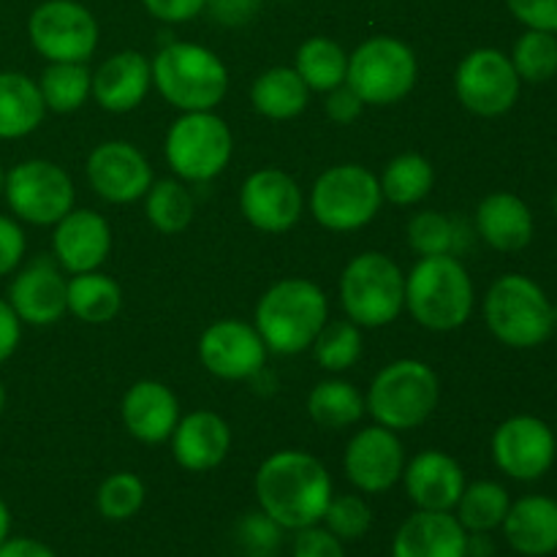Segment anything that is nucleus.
Here are the masks:
<instances>
[{
  "mask_svg": "<svg viewBox=\"0 0 557 557\" xmlns=\"http://www.w3.org/2000/svg\"><path fill=\"white\" fill-rule=\"evenodd\" d=\"M256 500L283 531L319 525L332 500V479L324 462L308 451H275L256 473Z\"/></svg>",
  "mask_w": 557,
  "mask_h": 557,
  "instance_id": "f257e3e1",
  "label": "nucleus"
},
{
  "mask_svg": "<svg viewBox=\"0 0 557 557\" xmlns=\"http://www.w3.org/2000/svg\"><path fill=\"white\" fill-rule=\"evenodd\" d=\"M326 313H330L326 294L315 283L286 277L259 299L253 326L267 351L292 357L313 346L319 332L324 330Z\"/></svg>",
  "mask_w": 557,
  "mask_h": 557,
  "instance_id": "f03ea898",
  "label": "nucleus"
},
{
  "mask_svg": "<svg viewBox=\"0 0 557 557\" xmlns=\"http://www.w3.org/2000/svg\"><path fill=\"white\" fill-rule=\"evenodd\" d=\"M406 308L424 330H460L473 313V281L462 261L424 256L406 277Z\"/></svg>",
  "mask_w": 557,
  "mask_h": 557,
  "instance_id": "7ed1b4c3",
  "label": "nucleus"
},
{
  "mask_svg": "<svg viewBox=\"0 0 557 557\" xmlns=\"http://www.w3.org/2000/svg\"><path fill=\"white\" fill-rule=\"evenodd\" d=\"M150 65L152 85L183 112H210L228 90V71L223 60L199 44H169Z\"/></svg>",
  "mask_w": 557,
  "mask_h": 557,
  "instance_id": "20e7f679",
  "label": "nucleus"
},
{
  "mask_svg": "<svg viewBox=\"0 0 557 557\" xmlns=\"http://www.w3.org/2000/svg\"><path fill=\"white\" fill-rule=\"evenodd\" d=\"M487 330L509 348H539L555 332V305L528 275H500L484 297Z\"/></svg>",
  "mask_w": 557,
  "mask_h": 557,
  "instance_id": "39448f33",
  "label": "nucleus"
},
{
  "mask_svg": "<svg viewBox=\"0 0 557 557\" xmlns=\"http://www.w3.org/2000/svg\"><path fill=\"white\" fill-rule=\"evenodd\" d=\"M438 375L419 359H397L373 379L368 392V411L381 428L413 430L433 417L438 406Z\"/></svg>",
  "mask_w": 557,
  "mask_h": 557,
  "instance_id": "423d86ee",
  "label": "nucleus"
},
{
  "mask_svg": "<svg viewBox=\"0 0 557 557\" xmlns=\"http://www.w3.org/2000/svg\"><path fill=\"white\" fill-rule=\"evenodd\" d=\"M341 299L348 321L379 330L406 308V275L389 256L368 250L343 270Z\"/></svg>",
  "mask_w": 557,
  "mask_h": 557,
  "instance_id": "0eeeda50",
  "label": "nucleus"
},
{
  "mask_svg": "<svg viewBox=\"0 0 557 557\" xmlns=\"http://www.w3.org/2000/svg\"><path fill=\"white\" fill-rule=\"evenodd\" d=\"M419 76L417 54L392 36L368 38L348 54L346 85L370 107H389L413 90Z\"/></svg>",
  "mask_w": 557,
  "mask_h": 557,
  "instance_id": "6e6552de",
  "label": "nucleus"
},
{
  "mask_svg": "<svg viewBox=\"0 0 557 557\" xmlns=\"http://www.w3.org/2000/svg\"><path fill=\"white\" fill-rule=\"evenodd\" d=\"M384 205L379 177L359 163H341L321 174L310 190V212L330 232H357Z\"/></svg>",
  "mask_w": 557,
  "mask_h": 557,
  "instance_id": "1a4fd4ad",
  "label": "nucleus"
},
{
  "mask_svg": "<svg viewBox=\"0 0 557 557\" xmlns=\"http://www.w3.org/2000/svg\"><path fill=\"white\" fill-rule=\"evenodd\" d=\"M234 136L215 112H185L166 134V161L174 174L190 183H207L228 166Z\"/></svg>",
  "mask_w": 557,
  "mask_h": 557,
  "instance_id": "9d476101",
  "label": "nucleus"
},
{
  "mask_svg": "<svg viewBox=\"0 0 557 557\" xmlns=\"http://www.w3.org/2000/svg\"><path fill=\"white\" fill-rule=\"evenodd\" d=\"M5 201L20 221L33 226H54L74 210V183L58 163L33 158L5 174Z\"/></svg>",
  "mask_w": 557,
  "mask_h": 557,
  "instance_id": "9b49d317",
  "label": "nucleus"
},
{
  "mask_svg": "<svg viewBox=\"0 0 557 557\" xmlns=\"http://www.w3.org/2000/svg\"><path fill=\"white\" fill-rule=\"evenodd\" d=\"M27 36L49 63H85L98 47V22L76 0H47L27 20Z\"/></svg>",
  "mask_w": 557,
  "mask_h": 557,
  "instance_id": "f8f14e48",
  "label": "nucleus"
},
{
  "mask_svg": "<svg viewBox=\"0 0 557 557\" xmlns=\"http://www.w3.org/2000/svg\"><path fill=\"white\" fill-rule=\"evenodd\" d=\"M520 76L511 58L498 49H473L455 74V90L462 107L479 117H500L520 98Z\"/></svg>",
  "mask_w": 557,
  "mask_h": 557,
  "instance_id": "ddd939ff",
  "label": "nucleus"
},
{
  "mask_svg": "<svg viewBox=\"0 0 557 557\" xmlns=\"http://www.w3.org/2000/svg\"><path fill=\"white\" fill-rule=\"evenodd\" d=\"M557 441L553 428L539 417H511L495 430L493 460L517 482H536L555 466Z\"/></svg>",
  "mask_w": 557,
  "mask_h": 557,
  "instance_id": "4468645a",
  "label": "nucleus"
},
{
  "mask_svg": "<svg viewBox=\"0 0 557 557\" xmlns=\"http://www.w3.org/2000/svg\"><path fill=\"white\" fill-rule=\"evenodd\" d=\"M346 476L359 493L379 495L395 487L406 471V451L395 430L381 424L364 428L348 441L346 457H343Z\"/></svg>",
  "mask_w": 557,
  "mask_h": 557,
  "instance_id": "2eb2a0df",
  "label": "nucleus"
},
{
  "mask_svg": "<svg viewBox=\"0 0 557 557\" xmlns=\"http://www.w3.org/2000/svg\"><path fill=\"white\" fill-rule=\"evenodd\" d=\"M199 359L218 379L245 381L261 373L267 362V346L253 324L223 319L207 326L201 335Z\"/></svg>",
  "mask_w": 557,
  "mask_h": 557,
  "instance_id": "dca6fc26",
  "label": "nucleus"
},
{
  "mask_svg": "<svg viewBox=\"0 0 557 557\" xmlns=\"http://www.w3.org/2000/svg\"><path fill=\"white\" fill-rule=\"evenodd\" d=\"M9 305L22 324L52 326L69 310V281L54 256H38L16 272L9 286Z\"/></svg>",
  "mask_w": 557,
  "mask_h": 557,
  "instance_id": "f3484780",
  "label": "nucleus"
},
{
  "mask_svg": "<svg viewBox=\"0 0 557 557\" xmlns=\"http://www.w3.org/2000/svg\"><path fill=\"white\" fill-rule=\"evenodd\" d=\"M239 207L259 232L283 234L302 218V190L281 169H259L239 190Z\"/></svg>",
  "mask_w": 557,
  "mask_h": 557,
  "instance_id": "a211bd4d",
  "label": "nucleus"
},
{
  "mask_svg": "<svg viewBox=\"0 0 557 557\" xmlns=\"http://www.w3.org/2000/svg\"><path fill=\"white\" fill-rule=\"evenodd\" d=\"M87 180L101 199L131 205L152 185V169L131 141H103L87 158Z\"/></svg>",
  "mask_w": 557,
  "mask_h": 557,
  "instance_id": "6ab92c4d",
  "label": "nucleus"
},
{
  "mask_svg": "<svg viewBox=\"0 0 557 557\" xmlns=\"http://www.w3.org/2000/svg\"><path fill=\"white\" fill-rule=\"evenodd\" d=\"M112 250V228L92 210H71L54 223L52 256L65 272H96Z\"/></svg>",
  "mask_w": 557,
  "mask_h": 557,
  "instance_id": "aec40b11",
  "label": "nucleus"
},
{
  "mask_svg": "<svg viewBox=\"0 0 557 557\" xmlns=\"http://www.w3.org/2000/svg\"><path fill=\"white\" fill-rule=\"evenodd\" d=\"M408 498L422 511H451L466 490L460 462L438 449L419 451L403 471Z\"/></svg>",
  "mask_w": 557,
  "mask_h": 557,
  "instance_id": "412c9836",
  "label": "nucleus"
},
{
  "mask_svg": "<svg viewBox=\"0 0 557 557\" xmlns=\"http://www.w3.org/2000/svg\"><path fill=\"white\" fill-rule=\"evenodd\" d=\"M392 557H468V531L451 511L417 509L397 528Z\"/></svg>",
  "mask_w": 557,
  "mask_h": 557,
  "instance_id": "4be33fe9",
  "label": "nucleus"
},
{
  "mask_svg": "<svg viewBox=\"0 0 557 557\" xmlns=\"http://www.w3.org/2000/svg\"><path fill=\"white\" fill-rule=\"evenodd\" d=\"M152 85V65L141 52L125 49L112 54L98 65L92 74L90 96L101 103L107 112H131L145 101L147 90Z\"/></svg>",
  "mask_w": 557,
  "mask_h": 557,
  "instance_id": "5701e85b",
  "label": "nucleus"
},
{
  "mask_svg": "<svg viewBox=\"0 0 557 557\" xmlns=\"http://www.w3.org/2000/svg\"><path fill=\"white\" fill-rule=\"evenodd\" d=\"M180 422L177 397L161 381H139L123 397V424L141 444H163Z\"/></svg>",
  "mask_w": 557,
  "mask_h": 557,
  "instance_id": "b1692460",
  "label": "nucleus"
},
{
  "mask_svg": "<svg viewBox=\"0 0 557 557\" xmlns=\"http://www.w3.org/2000/svg\"><path fill=\"white\" fill-rule=\"evenodd\" d=\"M232 449V430L218 413L196 411L177 422L172 433V451L180 468L205 473L221 466Z\"/></svg>",
  "mask_w": 557,
  "mask_h": 557,
  "instance_id": "393cba45",
  "label": "nucleus"
},
{
  "mask_svg": "<svg viewBox=\"0 0 557 557\" xmlns=\"http://www.w3.org/2000/svg\"><path fill=\"white\" fill-rule=\"evenodd\" d=\"M506 542L525 557L557 553V500L547 495H525L509 506L504 520Z\"/></svg>",
  "mask_w": 557,
  "mask_h": 557,
  "instance_id": "a878e982",
  "label": "nucleus"
},
{
  "mask_svg": "<svg viewBox=\"0 0 557 557\" xmlns=\"http://www.w3.org/2000/svg\"><path fill=\"white\" fill-rule=\"evenodd\" d=\"M476 232L490 248L500 253H515L531 245L533 239V212L520 196L498 194L484 196L476 210Z\"/></svg>",
  "mask_w": 557,
  "mask_h": 557,
  "instance_id": "bb28decb",
  "label": "nucleus"
},
{
  "mask_svg": "<svg viewBox=\"0 0 557 557\" xmlns=\"http://www.w3.org/2000/svg\"><path fill=\"white\" fill-rule=\"evenodd\" d=\"M44 107L38 82L20 71H0V139H22L41 125Z\"/></svg>",
  "mask_w": 557,
  "mask_h": 557,
  "instance_id": "cd10ccee",
  "label": "nucleus"
},
{
  "mask_svg": "<svg viewBox=\"0 0 557 557\" xmlns=\"http://www.w3.org/2000/svg\"><path fill=\"white\" fill-rule=\"evenodd\" d=\"M310 98V87L305 85L302 76L294 69L277 65V69L264 71L250 87V101L256 112L270 120H292L305 112Z\"/></svg>",
  "mask_w": 557,
  "mask_h": 557,
  "instance_id": "c85d7f7f",
  "label": "nucleus"
},
{
  "mask_svg": "<svg viewBox=\"0 0 557 557\" xmlns=\"http://www.w3.org/2000/svg\"><path fill=\"white\" fill-rule=\"evenodd\" d=\"M123 308V288L101 272H82L69 281V313L85 324H107Z\"/></svg>",
  "mask_w": 557,
  "mask_h": 557,
  "instance_id": "c756f323",
  "label": "nucleus"
},
{
  "mask_svg": "<svg viewBox=\"0 0 557 557\" xmlns=\"http://www.w3.org/2000/svg\"><path fill=\"white\" fill-rule=\"evenodd\" d=\"M294 71L302 76L305 85L315 92H330L346 82L348 54L337 41L324 36H313L297 49Z\"/></svg>",
  "mask_w": 557,
  "mask_h": 557,
  "instance_id": "7c9ffc66",
  "label": "nucleus"
},
{
  "mask_svg": "<svg viewBox=\"0 0 557 557\" xmlns=\"http://www.w3.org/2000/svg\"><path fill=\"white\" fill-rule=\"evenodd\" d=\"M433 183H435L433 163H430L424 156H419V152H403V156L392 158V161L386 163L384 174L379 177L384 199L400 207L422 201L424 196L433 190Z\"/></svg>",
  "mask_w": 557,
  "mask_h": 557,
  "instance_id": "2f4dec72",
  "label": "nucleus"
},
{
  "mask_svg": "<svg viewBox=\"0 0 557 557\" xmlns=\"http://www.w3.org/2000/svg\"><path fill=\"white\" fill-rule=\"evenodd\" d=\"M364 397L348 381H321L308 397V413L319 428L343 430L364 417Z\"/></svg>",
  "mask_w": 557,
  "mask_h": 557,
  "instance_id": "473e14b6",
  "label": "nucleus"
},
{
  "mask_svg": "<svg viewBox=\"0 0 557 557\" xmlns=\"http://www.w3.org/2000/svg\"><path fill=\"white\" fill-rule=\"evenodd\" d=\"M511 498L504 484L498 482H473L466 484L460 500H457V520L468 533H493L504 525L509 515Z\"/></svg>",
  "mask_w": 557,
  "mask_h": 557,
  "instance_id": "72a5a7b5",
  "label": "nucleus"
},
{
  "mask_svg": "<svg viewBox=\"0 0 557 557\" xmlns=\"http://www.w3.org/2000/svg\"><path fill=\"white\" fill-rule=\"evenodd\" d=\"M92 74L85 63H49L38 79L44 107L58 114L76 112L87 101Z\"/></svg>",
  "mask_w": 557,
  "mask_h": 557,
  "instance_id": "f704fd0d",
  "label": "nucleus"
},
{
  "mask_svg": "<svg viewBox=\"0 0 557 557\" xmlns=\"http://www.w3.org/2000/svg\"><path fill=\"white\" fill-rule=\"evenodd\" d=\"M145 196L147 218L161 234H180L194 221V196L177 180H158Z\"/></svg>",
  "mask_w": 557,
  "mask_h": 557,
  "instance_id": "c9c22d12",
  "label": "nucleus"
},
{
  "mask_svg": "<svg viewBox=\"0 0 557 557\" xmlns=\"http://www.w3.org/2000/svg\"><path fill=\"white\" fill-rule=\"evenodd\" d=\"M511 65H515L520 82L528 85H544L557 74V36L547 30H525L511 49Z\"/></svg>",
  "mask_w": 557,
  "mask_h": 557,
  "instance_id": "e433bc0d",
  "label": "nucleus"
},
{
  "mask_svg": "<svg viewBox=\"0 0 557 557\" xmlns=\"http://www.w3.org/2000/svg\"><path fill=\"white\" fill-rule=\"evenodd\" d=\"M313 357L330 373L351 370L362 357V332L354 321H330L313 341Z\"/></svg>",
  "mask_w": 557,
  "mask_h": 557,
  "instance_id": "4c0bfd02",
  "label": "nucleus"
},
{
  "mask_svg": "<svg viewBox=\"0 0 557 557\" xmlns=\"http://www.w3.org/2000/svg\"><path fill=\"white\" fill-rule=\"evenodd\" d=\"M147 487L136 473H112L109 479H103L101 487L96 493V509L98 515L107 517L112 522H125L134 515H139V509L145 506Z\"/></svg>",
  "mask_w": 557,
  "mask_h": 557,
  "instance_id": "58836bf2",
  "label": "nucleus"
},
{
  "mask_svg": "<svg viewBox=\"0 0 557 557\" xmlns=\"http://www.w3.org/2000/svg\"><path fill=\"white\" fill-rule=\"evenodd\" d=\"M408 243L419 256H451L457 248V223L438 210H424L408 221Z\"/></svg>",
  "mask_w": 557,
  "mask_h": 557,
  "instance_id": "ea45409f",
  "label": "nucleus"
},
{
  "mask_svg": "<svg viewBox=\"0 0 557 557\" xmlns=\"http://www.w3.org/2000/svg\"><path fill=\"white\" fill-rule=\"evenodd\" d=\"M321 522L341 542H357V539H362L370 531L373 511H370V506L359 495H337V498L332 495Z\"/></svg>",
  "mask_w": 557,
  "mask_h": 557,
  "instance_id": "a19ab883",
  "label": "nucleus"
},
{
  "mask_svg": "<svg viewBox=\"0 0 557 557\" xmlns=\"http://www.w3.org/2000/svg\"><path fill=\"white\" fill-rule=\"evenodd\" d=\"M281 531L283 528L275 520H270L264 511L248 515L239 522V544L248 557H272L281 547Z\"/></svg>",
  "mask_w": 557,
  "mask_h": 557,
  "instance_id": "79ce46f5",
  "label": "nucleus"
},
{
  "mask_svg": "<svg viewBox=\"0 0 557 557\" xmlns=\"http://www.w3.org/2000/svg\"><path fill=\"white\" fill-rule=\"evenodd\" d=\"M294 533L297 536H294L292 557H346L341 539L326 531V528H321V522Z\"/></svg>",
  "mask_w": 557,
  "mask_h": 557,
  "instance_id": "37998d69",
  "label": "nucleus"
},
{
  "mask_svg": "<svg viewBox=\"0 0 557 557\" xmlns=\"http://www.w3.org/2000/svg\"><path fill=\"white\" fill-rule=\"evenodd\" d=\"M506 5L528 30H547L557 36V0H506Z\"/></svg>",
  "mask_w": 557,
  "mask_h": 557,
  "instance_id": "c03bdc74",
  "label": "nucleus"
},
{
  "mask_svg": "<svg viewBox=\"0 0 557 557\" xmlns=\"http://www.w3.org/2000/svg\"><path fill=\"white\" fill-rule=\"evenodd\" d=\"M25 248V232L20 228V223L0 215V277L11 275V272L22 264Z\"/></svg>",
  "mask_w": 557,
  "mask_h": 557,
  "instance_id": "a18cd8bd",
  "label": "nucleus"
},
{
  "mask_svg": "<svg viewBox=\"0 0 557 557\" xmlns=\"http://www.w3.org/2000/svg\"><path fill=\"white\" fill-rule=\"evenodd\" d=\"M205 9L210 11V16L218 25L243 27L259 14L261 0H207Z\"/></svg>",
  "mask_w": 557,
  "mask_h": 557,
  "instance_id": "49530a36",
  "label": "nucleus"
},
{
  "mask_svg": "<svg viewBox=\"0 0 557 557\" xmlns=\"http://www.w3.org/2000/svg\"><path fill=\"white\" fill-rule=\"evenodd\" d=\"M362 98H359L346 82H343L341 87H335V90L326 92V114H330L337 125L354 123V120L362 114Z\"/></svg>",
  "mask_w": 557,
  "mask_h": 557,
  "instance_id": "de8ad7c7",
  "label": "nucleus"
},
{
  "mask_svg": "<svg viewBox=\"0 0 557 557\" xmlns=\"http://www.w3.org/2000/svg\"><path fill=\"white\" fill-rule=\"evenodd\" d=\"M156 20L188 22L205 11L207 0H141Z\"/></svg>",
  "mask_w": 557,
  "mask_h": 557,
  "instance_id": "09e8293b",
  "label": "nucleus"
},
{
  "mask_svg": "<svg viewBox=\"0 0 557 557\" xmlns=\"http://www.w3.org/2000/svg\"><path fill=\"white\" fill-rule=\"evenodd\" d=\"M22 337V321L9 305V299H0V364L11 359Z\"/></svg>",
  "mask_w": 557,
  "mask_h": 557,
  "instance_id": "8fccbe9b",
  "label": "nucleus"
},
{
  "mask_svg": "<svg viewBox=\"0 0 557 557\" xmlns=\"http://www.w3.org/2000/svg\"><path fill=\"white\" fill-rule=\"evenodd\" d=\"M0 557H58V555H54L47 544L36 542V539L20 536V539H5V542L0 544Z\"/></svg>",
  "mask_w": 557,
  "mask_h": 557,
  "instance_id": "3c124183",
  "label": "nucleus"
},
{
  "mask_svg": "<svg viewBox=\"0 0 557 557\" xmlns=\"http://www.w3.org/2000/svg\"><path fill=\"white\" fill-rule=\"evenodd\" d=\"M9 533H11V511H9V506L0 500V544L9 539Z\"/></svg>",
  "mask_w": 557,
  "mask_h": 557,
  "instance_id": "603ef678",
  "label": "nucleus"
},
{
  "mask_svg": "<svg viewBox=\"0 0 557 557\" xmlns=\"http://www.w3.org/2000/svg\"><path fill=\"white\" fill-rule=\"evenodd\" d=\"M3 408H5V386L3 381H0V413H3Z\"/></svg>",
  "mask_w": 557,
  "mask_h": 557,
  "instance_id": "864d4df0",
  "label": "nucleus"
},
{
  "mask_svg": "<svg viewBox=\"0 0 557 557\" xmlns=\"http://www.w3.org/2000/svg\"><path fill=\"white\" fill-rule=\"evenodd\" d=\"M3 188H5V172L3 166H0V194H3Z\"/></svg>",
  "mask_w": 557,
  "mask_h": 557,
  "instance_id": "5fc2aeb1",
  "label": "nucleus"
},
{
  "mask_svg": "<svg viewBox=\"0 0 557 557\" xmlns=\"http://www.w3.org/2000/svg\"><path fill=\"white\" fill-rule=\"evenodd\" d=\"M553 210H555V218H557V190H555V196H553Z\"/></svg>",
  "mask_w": 557,
  "mask_h": 557,
  "instance_id": "6e6d98bb",
  "label": "nucleus"
},
{
  "mask_svg": "<svg viewBox=\"0 0 557 557\" xmlns=\"http://www.w3.org/2000/svg\"><path fill=\"white\" fill-rule=\"evenodd\" d=\"M555 330H557V308H555Z\"/></svg>",
  "mask_w": 557,
  "mask_h": 557,
  "instance_id": "4d7b16f0",
  "label": "nucleus"
}]
</instances>
